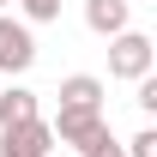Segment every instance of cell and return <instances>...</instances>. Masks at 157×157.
<instances>
[{
	"label": "cell",
	"mask_w": 157,
	"mask_h": 157,
	"mask_svg": "<svg viewBox=\"0 0 157 157\" xmlns=\"http://www.w3.org/2000/svg\"><path fill=\"white\" fill-rule=\"evenodd\" d=\"M6 6H12V0H0V12H6Z\"/></svg>",
	"instance_id": "cell-12"
},
{
	"label": "cell",
	"mask_w": 157,
	"mask_h": 157,
	"mask_svg": "<svg viewBox=\"0 0 157 157\" xmlns=\"http://www.w3.org/2000/svg\"><path fill=\"white\" fill-rule=\"evenodd\" d=\"M60 109H103V78L97 73H67L60 78Z\"/></svg>",
	"instance_id": "cell-6"
},
{
	"label": "cell",
	"mask_w": 157,
	"mask_h": 157,
	"mask_svg": "<svg viewBox=\"0 0 157 157\" xmlns=\"http://www.w3.org/2000/svg\"><path fill=\"white\" fill-rule=\"evenodd\" d=\"M127 157H157V127H139L127 139Z\"/></svg>",
	"instance_id": "cell-9"
},
{
	"label": "cell",
	"mask_w": 157,
	"mask_h": 157,
	"mask_svg": "<svg viewBox=\"0 0 157 157\" xmlns=\"http://www.w3.org/2000/svg\"><path fill=\"white\" fill-rule=\"evenodd\" d=\"M157 67V48H151V36L145 30H121V36H109V78H145Z\"/></svg>",
	"instance_id": "cell-2"
},
{
	"label": "cell",
	"mask_w": 157,
	"mask_h": 157,
	"mask_svg": "<svg viewBox=\"0 0 157 157\" xmlns=\"http://www.w3.org/2000/svg\"><path fill=\"white\" fill-rule=\"evenodd\" d=\"M48 151H55V127H48L42 115L0 127V157H48Z\"/></svg>",
	"instance_id": "cell-4"
},
{
	"label": "cell",
	"mask_w": 157,
	"mask_h": 157,
	"mask_svg": "<svg viewBox=\"0 0 157 157\" xmlns=\"http://www.w3.org/2000/svg\"><path fill=\"white\" fill-rule=\"evenodd\" d=\"M133 85H139V97H133V103L145 109V115H157V78L145 73V78H133Z\"/></svg>",
	"instance_id": "cell-10"
},
{
	"label": "cell",
	"mask_w": 157,
	"mask_h": 157,
	"mask_svg": "<svg viewBox=\"0 0 157 157\" xmlns=\"http://www.w3.org/2000/svg\"><path fill=\"white\" fill-rule=\"evenodd\" d=\"M133 6L127 0H85V24L97 30V36H121V30H133Z\"/></svg>",
	"instance_id": "cell-5"
},
{
	"label": "cell",
	"mask_w": 157,
	"mask_h": 157,
	"mask_svg": "<svg viewBox=\"0 0 157 157\" xmlns=\"http://www.w3.org/2000/svg\"><path fill=\"white\" fill-rule=\"evenodd\" d=\"M12 6H18L24 24H55L60 18V0H12Z\"/></svg>",
	"instance_id": "cell-8"
},
{
	"label": "cell",
	"mask_w": 157,
	"mask_h": 157,
	"mask_svg": "<svg viewBox=\"0 0 157 157\" xmlns=\"http://www.w3.org/2000/svg\"><path fill=\"white\" fill-rule=\"evenodd\" d=\"M30 115H42V109H36V91H24V85H6V91H0V127H12V121H30Z\"/></svg>",
	"instance_id": "cell-7"
},
{
	"label": "cell",
	"mask_w": 157,
	"mask_h": 157,
	"mask_svg": "<svg viewBox=\"0 0 157 157\" xmlns=\"http://www.w3.org/2000/svg\"><path fill=\"white\" fill-rule=\"evenodd\" d=\"M48 127H55V145H73L78 157H91V151L109 145V115L103 109H60Z\"/></svg>",
	"instance_id": "cell-1"
},
{
	"label": "cell",
	"mask_w": 157,
	"mask_h": 157,
	"mask_svg": "<svg viewBox=\"0 0 157 157\" xmlns=\"http://www.w3.org/2000/svg\"><path fill=\"white\" fill-rule=\"evenodd\" d=\"M91 157H127V145H115V139H109V145H103V151H91Z\"/></svg>",
	"instance_id": "cell-11"
},
{
	"label": "cell",
	"mask_w": 157,
	"mask_h": 157,
	"mask_svg": "<svg viewBox=\"0 0 157 157\" xmlns=\"http://www.w3.org/2000/svg\"><path fill=\"white\" fill-rule=\"evenodd\" d=\"M127 6H139V0H127Z\"/></svg>",
	"instance_id": "cell-13"
},
{
	"label": "cell",
	"mask_w": 157,
	"mask_h": 157,
	"mask_svg": "<svg viewBox=\"0 0 157 157\" xmlns=\"http://www.w3.org/2000/svg\"><path fill=\"white\" fill-rule=\"evenodd\" d=\"M30 67H36V36H30V24L0 12V73L18 78V73H30Z\"/></svg>",
	"instance_id": "cell-3"
}]
</instances>
